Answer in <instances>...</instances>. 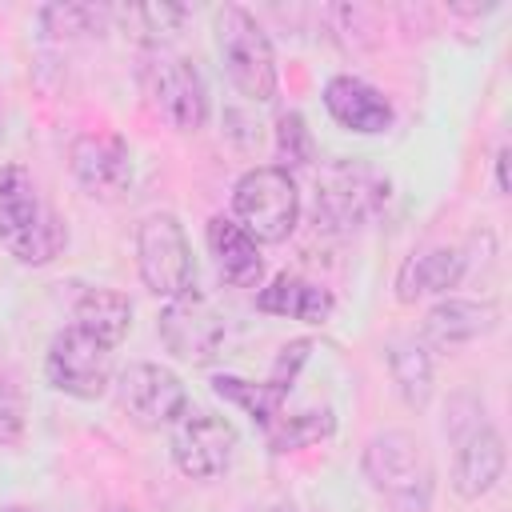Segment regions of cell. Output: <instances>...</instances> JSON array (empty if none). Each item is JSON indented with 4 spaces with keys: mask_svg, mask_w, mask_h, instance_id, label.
Returning a JSON list of instances; mask_svg holds the SVG:
<instances>
[{
    "mask_svg": "<svg viewBox=\"0 0 512 512\" xmlns=\"http://www.w3.org/2000/svg\"><path fill=\"white\" fill-rule=\"evenodd\" d=\"M112 344H104L100 336L84 332L80 324H64L48 352H44V380L48 388L72 396V400H100L112 384Z\"/></svg>",
    "mask_w": 512,
    "mask_h": 512,
    "instance_id": "52a82bcc",
    "label": "cell"
},
{
    "mask_svg": "<svg viewBox=\"0 0 512 512\" xmlns=\"http://www.w3.org/2000/svg\"><path fill=\"white\" fill-rule=\"evenodd\" d=\"M156 332H160L164 348L176 360L208 364L224 344V316L212 308V300L204 292L188 288V292H180L176 300L164 304V312L156 320Z\"/></svg>",
    "mask_w": 512,
    "mask_h": 512,
    "instance_id": "30bf717a",
    "label": "cell"
},
{
    "mask_svg": "<svg viewBox=\"0 0 512 512\" xmlns=\"http://www.w3.org/2000/svg\"><path fill=\"white\" fill-rule=\"evenodd\" d=\"M116 396L120 408L140 424V428H164L176 424L188 412V388L184 380L152 360H132L116 376Z\"/></svg>",
    "mask_w": 512,
    "mask_h": 512,
    "instance_id": "9c48e42d",
    "label": "cell"
},
{
    "mask_svg": "<svg viewBox=\"0 0 512 512\" xmlns=\"http://www.w3.org/2000/svg\"><path fill=\"white\" fill-rule=\"evenodd\" d=\"M140 84H144V96H148L152 112L168 128H176V132H200L208 124V112H212L208 84H204L200 68L188 56L168 52V48H152L144 56Z\"/></svg>",
    "mask_w": 512,
    "mask_h": 512,
    "instance_id": "5b68a950",
    "label": "cell"
},
{
    "mask_svg": "<svg viewBox=\"0 0 512 512\" xmlns=\"http://www.w3.org/2000/svg\"><path fill=\"white\" fill-rule=\"evenodd\" d=\"M0 512H32V508H24V504H8V508H0Z\"/></svg>",
    "mask_w": 512,
    "mask_h": 512,
    "instance_id": "f1b7e54d",
    "label": "cell"
},
{
    "mask_svg": "<svg viewBox=\"0 0 512 512\" xmlns=\"http://www.w3.org/2000/svg\"><path fill=\"white\" fill-rule=\"evenodd\" d=\"M136 268L152 296L176 300L196 280V260L184 224L172 212H152L136 224Z\"/></svg>",
    "mask_w": 512,
    "mask_h": 512,
    "instance_id": "8992f818",
    "label": "cell"
},
{
    "mask_svg": "<svg viewBox=\"0 0 512 512\" xmlns=\"http://www.w3.org/2000/svg\"><path fill=\"white\" fill-rule=\"evenodd\" d=\"M208 252L224 284L232 288H260L264 280V256L260 244L232 220V216H212L208 220Z\"/></svg>",
    "mask_w": 512,
    "mask_h": 512,
    "instance_id": "ac0fdd59",
    "label": "cell"
},
{
    "mask_svg": "<svg viewBox=\"0 0 512 512\" xmlns=\"http://www.w3.org/2000/svg\"><path fill=\"white\" fill-rule=\"evenodd\" d=\"M364 480L388 512H428L436 496V464L420 436L408 428L376 432L360 456Z\"/></svg>",
    "mask_w": 512,
    "mask_h": 512,
    "instance_id": "6da1fadb",
    "label": "cell"
},
{
    "mask_svg": "<svg viewBox=\"0 0 512 512\" xmlns=\"http://www.w3.org/2000/svg\"><path fill=\"white\" fill-rule=\"evenodd\" d=\"M468 272V256L464 248H424V252H412L400 272H396V300L400 304H416L424 296H448Z\"/></svg>",
    "mask_w": 512,
    "mask_h": 512,
    "instance_id": "2e32d148",
    "label": "cell"
},
{
    "mask_svg": "<svg viewBox=\"0 0 512 512\" xmlns=\"http://www.w3.org/2000/svg\"><path fill=\"white\" fill-rule=\"evenodd\" d=\"M20 432H24V396L8 376H0V444H16Z\"/></svg>",
    "mask_w": 512,
    "mask_h": 512,
    "instance_id": "4316f807",
    "label": "cell"
},
{
    "mask_svg": "<svg viewBox=\"0 0 512 512\" xmlns=\"http://www.w3.org/2000/svg\"><path fill=\"white\" fill-rule=\"evenodd\" d=\"M68 164L92 200H120L136 176L132 144L120 132H80L68 148Z\"/></svg>",
    "mask_w": 512,
    "mask_h": 512,
    "instance_id": "8fae6325",
    "label": "cell"
},
{
    "mask_svg": "<svg viewBox=\"0 0 512 512\" xmlns=\"http://www.w3.org/2000/svg\"><path fill=\"white\" fill-rule=\"evenodd\" d=\"M308 352H312V340H308V336H304V340H292V344L280 348V356H276V364H272V372H268V380H264L280 400H288L292 380H296V372L304 368Z\"/></svg>",
    "mask_w": 512,
    "mask_h": 512,
    "instance_id": "484cf974",
    "label": "cell"
},
{
    "mask_svg": "<svg viewBox=\"0 0 512 512\" xmlns=\"http://www.w3.org/2000/svg\"><path fill=\"white\" fill-rule=\"evenodd\" d=\"M500 324V304L496 300H464V296H440L420 324V344L432 348H460L472 344Z\"/></svg>",
    "mask_w": 512,
    "mask_h": 512,
    "instance_id": "5bb4252c",
    "label": "cell"
},
{
    "mask_svg": "<svg viewBox=\"0 0 512 512\" xmlns=\"http://www.w3.org/2000/svg\"><path fill=\"white\" fill-rule=\"evenodd\" d=\"M68 244V228L52 212V204L40 196L36 180L20 164L0 168V248L28 264L44 268L52 264Z\"/></svg>",
    "mask_w": 512,
    "mask_h": 512,
    "instance_id": "7a4b0ae2",
    "label": "cell"
},
{
    "mask_svg": "<svg viewBox=\"0 0 512 512\" xmlns=\"http://www.w3.org/2000/svg\"><path fill=\"white\" fill-rule=\"evenodd\" d=\"M272 512H304V508H272Z\"/></svg>",
    "mask_w": 512,
    "mask_h": 512,
    "instance_id": "f546056e",
    "label": "cell"
},
{
    "mask_svg": "<svg viewBox=\"0 0 512 512\" xmlns=\"http://www.w3.org/2000/svg\"><path fill=\"white\" fill-rule=\"evenodd\" d=\"M496 192H500V196L508 192V148L496 152Z\"/></svg>",
    "mask_w": 512,
    "mask_h": 512,
    "instance_id": "83f0119b",
    "label": "cell"
},
{
    "mask_svg": "<svg viewBox=\"0 0 512 512\" xmlns=\"http://www.w3.org/2000/svg\"><path fill=\"white\" fill-rule=\"evenodd\" d=\"M388 200V180L368 164L332 160L316 176V224L328 232H352L372 220Z\"/></svg>",
    "mask_w": 512,
    "mask_h": 512,
    "instance_id": "ba28073f",
    "label": "cell"
},
{
    "mask_svg": "<svg viewBox=\"0 0 512 512\" xmlns=\"http://www.w3.org/2000/svg\"><path fill=\"white\" fill-rule=\"evenodd\" d=\"M212 32H216V52L232 88L252 104H268L276 96L280 72H276L272 40L260 28V20L244 4H224L212 16Z\"/></svg>",
    "mask_w": 512,
    "mask_h": 512,
    "instance_id": "3957f363",
    "label": "cell"
},
{
    "mask_svg": "<svg viewBox=\"0 0 512 512\" xmlns=\"http://www.w3.org/2000/svg\"><path fill=\"white\" fill-rule=\"evenodd\" d=\"M212 392L220 396V400H228V404H236L260 432L284 412V400L264 384V380H244V376H212Z\"/></svg>",
    "mask_w": 512,
    "mask_h": 512,
    "instance_id": "7402d4cb",
    "label": "cell"
},
{
    "mask_svg": "<svg viewBox=\"0 0 512 512\" xmlns=\"http://www.w3.org/2000/svg\"><path fill=\"white\" fill-rule=\"evenodd\" d=\"M116 512H124V508H116Z\"/></svg>",
    "mask_w": 512,
    "mask_h": 512,
    "instance_id": "1f68e13d",
    "label": "cell"
},
{
    "mask_svg": "<svg viewBox=\"0 0 512 512\" xmlns=\"http://www.w3.org/2000/svg\"><path fill=\"white\" fill-rule=\"evenodd\" d=\"M324 108L344 132H356V136H380L392 128V116H396L392 100L380 88H372L368 80L348 76V72H340L324 84Z\"/></svg>",
    "mask_w": 512,
    "mask_h": 512,
    "instance_id": "9a60e30c",
    "label": "cell"
},
{
    "mask_svg": "<svg viewBox=\"0 0 512 512\" xmlns=\"http://www.w3.org/2000/svg\"><path fill=\"white\" fill-rule=\"evenodd\" d=\"M108 16L112 12L100 4H48L40 8V28L48 36H100Z\"/></svg>",
    "mask_w": 512,
    "mask_h": 512,
    "instance_id": "603a6c76",
    "label": "cell"
},
{
    "mask_svg": "<svg viewBox=\"0 0 512 512\" xmlns=\"http://www.w3.org/2000/svg\"><path fill=\"white\" fill-rule=\"evenodd\" d=\"M336 428V412L324 404V408H304V412H280L264 436H268V448L272 452H296V448H308L324 436H332Z\"/></svg>",
    "mask_w": 512,
    "mask_h": 512,
    "instance_id": "44dd1931",
    "label": "cell"
},
{
    "mask_svg": "<svg viewBox=\"0 0 512 512\" xmlns=\"http://www.w3.org/2000/svg\"><path fill=\"white\" fill-rule=\"evenodd\" d=\"M236 456V428L216 412H184L172 424V460L192 480H212L228 472Z\"/></svg>",
    "mask_w": 512,
    "mask_h": 512,
    "instance_id": "7c38bea8",
    "label": "cell"
},
{
    "mask_svg": "<svg viewBox=\"0 0 512 512\" xmlns=\"http://www.w3.org/2000/svg\"><path fill=\"white\" fill-rule=\"evenodd\" d=\"M276 156H280L284 172L312 160V132H308L300 112H280L276 116Z\"/></svg>",
    "mask_w": 512,
    "mask_h": 512,
    "instance_id": "cb8c5ba5",
    "label": "cell"
},
{
    "mask_svg": "<svg viewBox=\"0 0 512 512\" xmlns=\"http://www.w3.org/2000/svg\"><path fill=\"white\" fill-rule=\"evenodd\" d=\"M72 324L116 348L132 328V300L116 288H84L72 304Z\"/></svg>",
    "mask_w": 512,
    "mask_h": 512,
    "instance_id": "d6986e66",
    "label": "cell"
},
{
    "mask_svg": "<svg viewBox=\"0 0 512 512\" xmlns=\"http://www.w3.org/2000/svg\"><path fill=\"white\" fill-rule=\"evenodd\" d=\"M0 136H4V112H0Z\"/></svg>",
    "mask_w": 512,
    "mask_h": 512,
    "instance_id": "4dcf8cb0",
    "label": "cell"
},
{
    "mask_svg": "<svg viewBox=\"0 0 512 512\" xmlns=\"http://www.w3.org/2000/svg\"><path fill=\"white\" fill-rule=\"evenodd\" d=\"M388 368H392V384L400 392V400L408 408H428L432 400V352L420 340H396L388 348Z\"/></svg>",
    "mask_w": 512,
    "mask_h": 512,
    "instance_id": "ffe728a7",
    "label": "cell"
},
{
    "mask_svg": "<svg viewBox=\"0 0 512 512\" xmlns=\"http://www.w3.org/2000/svg\"><path fill=\"white\" fill-rule=\"evenodd\" d=\"M232 220L256 244H284L300 224V188L280 164H256L232 184Z\"/></svg>",
    "mask_w": 512,
    "mask_h": 512,
    "instance_id": "277c9868",
    "label": "cell"
},
{
    "mask_svg": "<svg viewBox=\"0 0 512 512\" xmlns=\"http://www.w3.org/2000/svg\"><path fill=\"white\" fill-rule=\"evenodd\" d=\"M256 308L268 316L300 320V324H328L336 312V296L316 280H304L296 272H276L256 292Z\"/></svg>",
    "mask_w": 512,
    "mask_h": 512,
    "instance_id": "e0dca14e",
    "label": "cell"
},
{
    "mask_svg": "<svg viewBox=\"0 0 512 512\" xmlns=\"http://www.w3.org/2000/svg\"><path fill=\"white\" fill-rule=\"evenodd\" d=\"M128 20H140L148 40L160 48V40L180 32V24L188 20V8L184 4H144V8H128Z\"/></svg>",
    "mask_w": 512,
    "mask_h": 512,
    "instance_id": "d4e9b609",
    "label": "cell"
},
{
    "mask_svg": "<svg viewBox=\"0 0 512 512\" xmlns=\"http://www.w3.org/2000/svg\"><path fill=\"white\" fill-rule=\"evenodd\" d=\"M508 452H504V436L480 420L472 424L464 436H456V460H452V492L460 500H480L488 496L500 476H504Z\"/></svg>",
    "mask_w": 512,
    "mask_h": 512,
    "instance_id": "4fadbf2b",
    "label": "cell"
}]
</instances>
